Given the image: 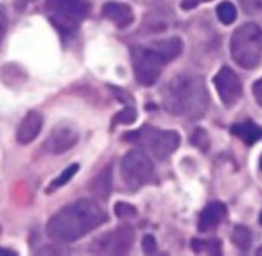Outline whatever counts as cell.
I'll use <instances>...</instances> for the list:
<instances>
[{
	"label": "cell",
	"mask_w": 262,
	"mask_h": 256,
	"mask_svg": "<svg viewBox=\"0 0 262 256\" xmlns=\"http://www.w3.org/2000/svg\"><path fill=\"white\" fill-rule=\"evenodd\" d=\"M106 221V214L92 200H78L58 210L48 223V235L60 243H74Z\"/></svg>",
	"instance_id": "obj_1"
},
{
	"label": "cell",
	"mask_w": 262,
	"mask_h": 256,
	"mask_svg": "<svg viewBox=\"0 0 262 256\" xmlns=\"http://www.w3.org/2000/svg\"><path fill=\"white\" fill-rule=\"evenodd\" d=\"M207 100L209 95L204 83L198 77L187 74H181L170 80L163 91L164 108L173 115L198 118L204 115Z\"/></svg>",
	"instance_id": "obj_2"
},
{
	"label": "cell",
	"mask_w": 262,
	"mask_h": 256,
	"mask_svg": "<svg viewBox=\"0 0 262 256\" xmlns=\"http://www.w3.org/2000/svg\"><path fill=\"white\" fill-rule=\"evenodd\" d=\"M183 51V41L178 37L160 40L150 46L132 49V66L137 81L144 86H152L161 75L163 68L177 58Z\"/></svg>",
	"instance_id": "obj_3"
},
{
	"label": "cell",
	"mask_w": 262,
	"mask_h": 256,
	"mask_svg": "<svg viewBox=\"0 0 262 256\" xmlns=\"http://www.w3.org/2000/svg\"><path fill=\"white\" fill-rule=\"evenodd\" d=\"M232 58L244 69H253L262 58V28L256 23L239 26L230 41Z\"/></svg>",
	"instance_id": "obj_4"
},
{
	"label": "cell",
	"mask_w": 262,
	"mask_h": 256,
	"mask_svg": "<svg viewBox=\"0 0 262 256\" xmlns=\"http://www.w3.org/2000/svg\"><path fill=\"white\" fill-rule=\"evenodd\" d=\"M49 22L63 35L74 34L89 12L84 0H48L45 5Z\"/></svg>",
	"instance_id": "obj_5"
},
{
	"label": "cell",
	"mask_w": 262,
	"mask_h": 256,
	"mask_svg": "<svg viewBox=\"0 0 262 256\" xmlns=\"http://www.w3.org/2000/svg\"><path fill=\"white\" fill-rule=\"evenodd\" d=\"M124 140L138 143L143 147L149 149L152 155L158 160H164L172 155L180 146V134L175 131H161L155 127L144 126L137 132L124 135Z\"/></svg>",
	"instance_id": "obj_6"
},
{
	"label": "cell",
	"mask_w": 262,
	"mask_h": 256,
	"mask_svg": "<svg viewBox=\"0 0 262 256\" xmlns=\"http://www.w3.org/2000/svg\"><path fill=\"white\" fill-rule=\"evenodd\" d=\"M121 177L130 190H137L154 178V164L140 149L127 152L121 160Z\"/></svg>",
	"instance_id": "obj_7"
},
{
	"label": "cell",
	"mask_w": 262,
	"mask_h": 256,
	"mask_svg": "<svg viewBox=\"0 0 262 256\" xmlns=\"http://www.w3.org/2000/svg\"><path fill=\"white\" fill-rule=\"evenodd\" d=\"M135 240L134 229L130 226H121L117 227L100 238H97L91 250L94 253H104V255H123L130 250Z\"/></svg>",
	"instance_id": "obj_8"
},
{
	"label": "cell",
	"mask_w": 262,
	"mask_h": 256,
	"mask_svg": "<svg viewBox=\"0 0 262 256\" xmlns=\"http://www.w3.org/2000/svg\"><path fill=\"white\" fill-rule=\"evenodd\" d=\"M213 83L226 106H233L235 103L239 101L243 95V83L235 71H232L227 66L221 68L215 75Z\"/></svg>",
	"instance_id": "obj_9"
},
{
	"label": "cell",
	"mask_w": 262,
	"mask_h": 256,
	"mask_svg": "<svg viewBox=\"0 0 262 256\" xmlns=\"http://www.w3.org/2000/svg\"><path fill=\"white\" fill-rule=\"evenodd\" d=\"M78 141V131L72 123L61 121L54 126L49 137L45 141V149L49 154L58 155L72 149Z\"/></svg>",
	"instance_id": "obj_10"
},
{
	"label": "cell",
	"mask_w": 262,
	"mask_h": 256,
	"mask_svg": "<svg viewBox=\"0 0 262 256\" xmlns=\"http://www.w3.org/2000/svg\"><path fill=\"white\" fill-rule=\"evenodd\" d=\"M41 126H43V117L37 112V111H29L23 120L20 121L18 124V129H17V141L20 144H29L32 143L40 131H41Z\"/></svg>",
	"instance_id": "obj_11"
},
{
	"label": "cell",
	"mask_w": 262,
	"mask_h": 256,
	"mask_svg": "<svg viewBox=\"0 0 262 256\" xmlns=\"http://www.w3.org/2000/svg\"><path fill=\"white\" fill-rule=\"evenodd\" d=\"M101 14L104 18L112 22L117 28H126L134 22V11L129 5L120 2H107L104 3Z\"/></svg>",
	"instance_id": "obj_12"
},
{
	"label": "cell",
	"mask_w": 262,
	"mask_h": 256,
	"mask_svg": "<svg viewBox=\"0 0 262 256\" xmlns=\"http://www.w3.org/2000/svg\"><path fill=\"white\" fill-rule=\"evenodd\" d=\"M227 215V207L223 203H212L209 204L200 215L198 229L201 232H209L220 226V223Z\"/></svg>",
	"instance_id": "obj_13"
},
{
	"label": "cell",
	"mask_w": 262,
	"mask_h": 256,
	"mask_svg": "<svg viewBox=\"0 0 262 256\" xmlns=\"http://www.w3.org/2000/svg\"><path fill=\"white\" fill-rule=\"evenodd\" d=\"M232 134L247 144H255L258 140L262 138V129L253 121H244V123L233 124Z\"/></svg>",
	"instance_id": "obj_14"
},
{
	"label": "cell",
	"mask_w": 262,
	"mask_h": 256,
	"mask_svg": "<svg viewBox=\"0 0 262 256\" xmlns=\"http://www.w3.org/2000/svg\"><path fill=\"white\" fill-rule=\"evenodd\" d=\"M91 190L95 197H100L101 200H104L109 192H111V169L103 170L91 184Z\"/></svg>",
	"instance_id": "obj_15"
},
{
	"label": "cell",
	"mask_w": 262,
	"mask_h": 256,
	"mask_svg": "<svg viewBox=\"0 0 262 256\" xmlns=\"http://www.w3.org/2000/svg\"><path fill=\"white\" fill-rule=\"evenodd\" d=\"M78 164H72V166H69V167H66L55 180H52V183L49 184V187L46 189V194H52V192H55L57 189H60V187H63V186H66L74 177H75V174L78 172Z\"/></svg>",
	"instance_id": "obj_16"
},
{
	"label": "cell",
	"mask_w": 262,
	"mask_h": 256,
	"mask_svg": "<svg viewBox=\"0 0 262 256\" xmlns=\"http://www.w3.org/2000/svg\"><path fill=\"white\" fill-rule=\"evenodd\" d=\"M192 247L196 253H209V255L221 253V243L216 240H193Z\"/></svg>",
	"instance_id": "obj_17"
},
{
	"label": "cell",
	"mask_w": 262,
	"mask_h": 256,
	"mask_svg": "<svg viewBox=\"0 0 262 256\" xmlns=\"http://www.w3.org/2000/svg\"><path fill=\"white\" fill-rule=\"evenodd\" d=\"M216 14L224 25H232L236 20V8L230 2H223L221 5H218Z\"/></svg>",
	"instance_id": "obj_18"
},
{
	"label": "cell",
	"mask_w": 262,
	"mask_h": 256,
	"mask_svg": "<svg viewBox=\"0 0 262 256\" xmlns=\"http://www.w3.org/2000/svg\"><path fill=\"white\" fill-rule=\"evenodd\" d=\"M233 243L241 249V250H247L252 244V233L247 227L244 226H238L233 230Z\"/></svg>",
	"instance_id": "obj_19"
},
{
	"label": "cell",
	"mask_w": 262,
	"mask_h": 256,
	"mask_svg": "<svg viewBox=\"0 0 262 256\" xmlns=\"http://www.w3.org/2000/svg\"><path fill=\"white\" fill-rule=\"evenodd\" d=\"M115 215L120 220H129V218L137 215V210L134 206H130L127 203H117L115 204Z\"/></svg>",
	"instance_id": "obj_20"
},
{
	"label": "cell",
	"mask_w": 262,
	"mask_h": 256,
	"mask_svg": "<svg viewBox=\"0 0 262 256\" xmlns=\"http://www.w3.org/2000/svg\"><path fill=\"white\" fill-rule=\"evenodd\" d=\"M137 120V111L134 108H126L118 115L114 118V123H123V124H130Z\"/></svg>",
	"instance_id": "obj_21"
},
{
	"label": "cell",
	"mask_w": 262,
	"mask_h": 256,
	"mask_svg": "<svg viewBox=\"0 0 262 256\" xmlns=\"http://www.w3.org/2000/svg\"><path fill=\"white\" fill-rule=\"evenodd\" d=\"M247 14H262V0H239Z\"/></svg>",
	"instance_id": "obj_22"
},
{
	"label": "cell",
	"mask_w": 262,
	"mask_h": 256,
	"mask_svg": "<svg viewBox=\"0 0 262 256\" xmlns=\"http://www.w3.org/2000/svg\"><path fill=\"white\" fill-rule=\"evenodd\" d=\"M143 249L146 253H154L155 249H157V243H155V238L152 235H146L143 238Z\"/></svg>",
	"instance_id": "obj_23"
},
{
	"label": "cell",
	"mask_w": 262,
	"mask_h": 256,
	"mask_svg": "<svg viewBox=\"0 0 262 256\" xmlns=\"http://www.w3.org/2000/svg\"><path fill=\"white\" fill-rule=\"evenodd\" d=\"M253 94H255V98H256L258 104L262 106V78H259V80L253 84Z\"/></svg>",
	"instance_id": "obj_24"
},
{
	"label": "cell",
	"mask_w": 262,
	"mask_h": 256,
	"mask_svg": "<svg viewBox=\"0 0 262 256\" xmlns=\"http://www.w3.org/2000/svg\"><path fill=\"white\" fill-rule=\"evenodd\" d=\"M204 2H210V0H183L181 8L183 9H193L195 6H198L200 3H204Z\"/></svg>",
	"instance_id": "obj_25"
},
{
	"label": "cell",
	"mask_w": 262,
	"mask_h": 256,
	"mask_svg": "<svg viewBox=\"0 0 262 256\" xmlns=\"http://www.w3.org/2000/svg\"><path fill=\"white\" fill-rule=\"evenodd\" d=\"M5 31H6V15L0 9V41H2V38L5 35Z\"/></svg>",
	"instance_id": "obj_26"
},
{
	"label": "cell",
	"mask_w": 262,
	"mask_h": 256,
	"mask_svg": "<svg viewBox=\"0 0 262 256\" xmlns=\"http://www.w3.org/2000/svg\"><path fill=\"white\" fill-rule=\"evenodd\" d=\"M0 255H17V252L9 250V249H0Z\"/></svg>",
	"instance_id": "obj_27"
},
{
	"label": "cell",
	"mask_w": 262,
	"mask_h": 256,
	"mask_svg": "<svg viewBox=\"0 0 262 256\" xmlns=\"http://www.w3.org/2000/svg\"><path fill=\"white\" fill-rule=\"evenodd\" d=\"M256 255H259V256L262 255V247H261V249H258V252H256Z\"/></svg>",
	"instance_id": "obj_28"
},
{
	"label": "cell",
	"mask_w": 262,
	"mask_h": 256,
	"mask_svg": "<svg viewBox=\"0 0 262 256\" xmlns=\"http://www.w3.org/2000/svg\"><path fill=\"white\" fill-rule=\"evenodd\" d=\"M259 167H261V170H262V155H261V161H259Z\"/></svg>",
	"instance_id": "obj_29"
},
{
	"label": "cell",
	"mask_w": 262,
	"mask_h": 256,
	"mask_svg": "<svg viewBox=\"0 0 262 256\" xmlns=\"http://www.w3.org/2000/svg\"><path fill=\"white\" fill-rule=\"evenodd\" d=\"M259 223H261V226H262V212H261V217H259Z\"/></svg>",
	"instance_id": "obj_30"
},
{
	"label": "cell",
	"mask_w": 262,
	"mask_h": 256,
	"mask_svg": "<svg viewBox=\"0 0 262 256\" xmlns=\"http://www.w3.org/2000/svg\"><path fill=\"white\" fill-rule=\"evenodd\" d=\"M18 2H32V0H18Z\"/></svg>",
	"instance_id": "obj_31"
}]
</instances>
